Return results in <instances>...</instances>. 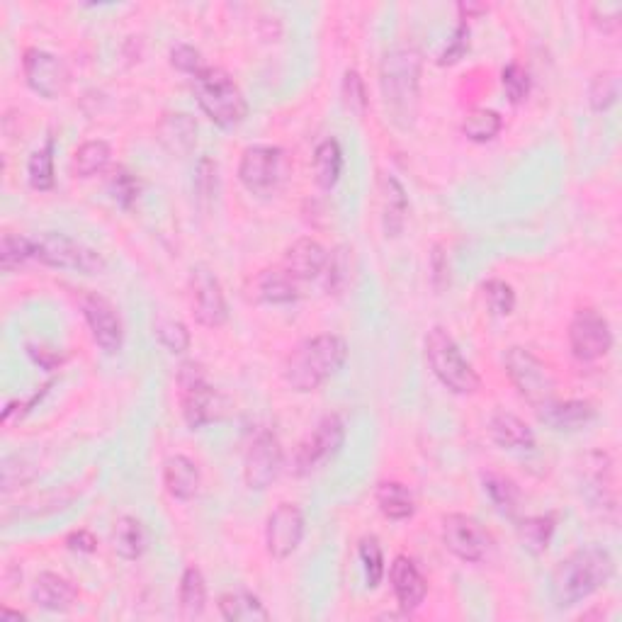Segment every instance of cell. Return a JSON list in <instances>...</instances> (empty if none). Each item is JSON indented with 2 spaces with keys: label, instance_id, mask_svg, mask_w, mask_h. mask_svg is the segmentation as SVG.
Here are the masks:
<instances>
[{
  "label": "cell",
  "instance_id": "cell-1",
  "mask_svg": "<svg viewBox=\"0 0 622 622\" xmlns=\"http://www.w3.org/2000/svg\"><path fill=\"white\" fill-rule=\"evenodd\" d=\"M615 576L613 554L603 547H581L557 564L552 574V598L557 608H574L608 586Z\"/></svg>",
  "mask_w": 622,
  "mask_h": 622
},
{
  "label": "cell",
  "instance_id": "cell-2",
  "mask_svg": "<svg viewBox=\"0 0 622 622\" xmlns=\"http://www.w3.org/2000/svg\"><path fill=\"white\" fill-rule=\"evenodd\" d=\"M348 360V343L336 333L307 338L292 350L285 363V380L294 392H314L331 380Z\"/></svg>",
  "mask_w": 622,
  "mask_h": 622
},
{
  "label": "cell",
  "instance_id": "cell-3",
  "mask_svg": "<svg viewBox=\"0 0 622 622\" xmlns=\"http://www.w3.org/2000/svg\"><path fill=\"white\" fill-rule=\"evenodd\" d=\"M421 54L414 47H397L382 59L380 83L389 115L399 127L416 122L418 88H421Z\"/></svg>",
  "mask_w": 622,
  "mask_h": 622
},
{
  "label": "cell",
  "instance_id": "cell-4",
  "mask_svg": "<svg viewBox=\"0 0 622 622\" xmlns=\"http://www.w3.org/2000/svg\"><path fill=\"white\" fill-rule=\"evenodd\" d=\"M192 90H195L197 105L217 127L231 129L241 124L248 115L246 98L241 88L236 86L234 78L224 69L207 66L205 71L192 78Z\"/></svg>",
  "mask_w": 622,
  "mask_h": 622
},
{
  "label": "cell",
  "instance_id": "cell-5",
  "mask_svg": "<svg viewBox=\"0 0 622 622\" xmlns=\"http://www.w3.org/2000/svg\"><path fill=\"white\" fill-rule=\"evenodd\" d=\"M426 358L433 375L438 377L450 392L455 394H474L482 387L477 370L467 363L462 350L457 348L455 338L448 331L435 326L426 336Z\"/></svg>",
  "mask_w": 622,
  "mask_h": 622
},
{
  "label": "cell",
  "instance_id": "cell-6",
  "mask_svg": "<svg viewBox=\"0 0 622 622\" xmlns=\"http://www.w3.org/2000/svg\"><path fill=\"white\" fill-rule=\"evenodd\" d=\"M506 372L511 377L513 387L518 394L528 401L530 406L540 409L547 401L554 399L557 392V380H554L550 365L542 363L540 358L528 348L513 346L506 353Z\"/></svg>",
  "mask_w": 622,
  "mask_h": 622
},
{
  "label": "cell",
  "instance_id": "cell-7",
  "mask_svg": "<svg viewBox=\"0 0 622 622\" xmlns=\"http://www.w3.org/2000/svg\"><path fill=\"white\" fill-rule=\"evenodd\" d=\"M178 392L183 418L190 428H202L222 416V397L207 382L205 370L197 363H183L178 370Z\"/></svg>",
  "mask_w": 622,
  "mask_h": 622
},
{
  "label": "cell",
  "instance_id": "cell-8",
  "mask_svg": "<svg viewBox=\"0 0 622 622\" xmlns=\"http://www.w3.org/2000/svg\"><path fill=\"white\" fill-rule=\"evenodd\" d=\"M32 243H35V260L49 268L76 270L83 275H98L105 270V260L98 251L66 234H39Z\"/></svg>",
  "mask_w": 622,
  "mask_h": 622
},
{
  "label": "cell",
  "instance_id": "cell-9",
  "mask_svg": "<svg viewBox=\"0 0 622 622\" xmlns=\"http://www.w3.org/2000/svg\"><path fill=\"white\" fill-rule=\"evenodd\" d=\"M343 440H346V426L341 418L336 414L321 418L314 431L299 443L297 452H294V474L304 477V474L319 469L343 448Z\"/></svg>",
  "mask_w": 622,
  "mask_h": 622
},
{
  "label": "cell",
  "instance_id": "cell-10",
  "mask_svg": "<svg viewBox=\"0 0 622 622\" xmlns=\"http://www.w3.org/2000/svg\"><path fill=\"white\" fill-rule=\"evenodd\" d=\"M569 346L581 363H596L613 348V331L598 311L581 309L569 324Z\"/></svg>",
  "mask_w": 622,
  "mask_h": 622
},
{
  "label": "cell",
  "instance_id": "cell-11",
  "mask_svg": "<svg viewBox=\"0 0 622 622\" xmlns=\"http://www.w3.org/2000/svg\"><path fill=\"white\" fill-rule=\"evenodd\" d=\"M190 294H192V314H195L197 324L207 326V329H219L229 319V307H226V297L222 290L219 277L207 268V265H197L190 275Z\"/></svg>",
  "mask_w": 622,
  "mask_h": 622
},
{
  "label": "cell",
  "instance_id": "cell-12",
  "mask_svg": "<svg viewBox=\"0 0 622 622\" xmlns=\"http://www.w3.org/2000/svg\"><path fill=\"white\" fill-rule=\"evenodd\" d=\"M282 460L285 455H282V445L275 433L258 431L253 435L246 450V462H243V479H246L248 489H268L280 474Z\"/></svg>",
  "mask_w": 622,
  "mask_h": 622
},
{
  "label": "cell",
  "instance_id": "cell-13",
  "mask_svg": "<svg viewBox=\"0 0 622 622\" xmlns=\"http://www.w3.org/2000/svg\"><path fill=\"white\" fill-rule=\"evenodd\" d=\"M282 163H285V156L277 146H248L239 163V180L243 188L258 192V195L275 190L282 178Z\"/></svg>",
  "mask_w": 622,
  "mask_h": 622
},
{
  "label": "cell",
  "instance_id": "cell-14",
  "mask_svg": "<svg viewBox=\"0 0 622 622\" xmlns=\"http://www.w3.org/2000/svg\"><path fill=\"white\" fill-rule=\"evenodd\" d=\"M443 542L462 562H482L491 550V537L465 513H450L443 518Z\"/></svg>",
  "mask_w": 622,
  "mask_h": 622
},
{
  "label": "cell",
  "instance_id": "cell-15",
  "mask_svg": "<svg viewBox=\"0 0 622 622\" xmlns=\"http://www.w3.org/2000/svg\"><path fill=\"white\" fill-rule=\"evenodd\" d=\"M22 71H25L27 86L49 100L64 95L71 78L64 61L44 49H27L22 56Z\"/></svg>",
  "mask_w": 622,
  "mask_h": 622
},
{
  "label": "cell",
  "instance_id": "cell-16",
  "mask_svg": "<svg viewBox=\"0 0 622 622\" xmlns=\"http://www.w3.org/2000/svg\"><path fill=\"white\" fill-rule=\"evenodd\" d=\"M304 537V513L294 503H280L270 513L268 525H265V545H268L270 557L287 559L297 552Z\"/></svg>",
  "mask_w": 622,
  "mask_h": 622
},
{
  "label": "cell",
  "instance_id": "cell-17",
  "mask_svg": "<svg viewBox=\"0 0 622 622\" xmlns=\"http://www.w3.org/2000/svg\"><path fill=\"white\" fill-rule=\"evenodd\" d=\"M81 309L88 321V329L93 333V341L98 343L105 353L110 355L117 353V350L122 348L124 331L120 314H117L115 307H112L105 297H100V294L88 292L81 297Z\"/></svg>",
  "mask_w": 622,
  "mask_h": 622
},
{
  "label": "cell",
  "instance_id": "cell-18",
  "mask_svg": "<svg viewBox=\"0 0 622 622\" xmlns=\"http://www.w3.org/2000/svg\"><path fill=\"white\" fill-rule=\"evenodd\" d=\"M299 294V282L285 268L260 270L246 285V297L258 304H292Z\"/></svg>",
  "mask_w": 622,
  "mask_h": 622
},
{
  "label": "cell",
  "instance_id": "cell-19",
  "mask_svg": "<svg viewBox=\"0 0 622 622\" xmlns=\"http://www.w3.org/2000/svg\"><path fill=\"white\" fill-rule=\"evenodd\" d=\"M326 260H329V253H326V248L319 241L299 239L285 251L282 268L297 282H307L324 273Z\"/></svg>",
  "mask_w": 622,
  "mask_h": 622
},
{
  "label": "cell",
  "instance_id": "cell-20",
  "mask_svg": "<svg viewBox=\"0 0 622 622\" xmlns=\"http://www.w3.org/2000/svg\"><path fill=\"white\" fill-rule=\"evenodd\" d=\"M389 579H392L394 596H397L399 605L406 610V613L421 608L423 598H426L428 584L414 564V559H409V557L394 559L392 569H389Z\"/></svg>",
  "mask_w": 622,
  "mask_h": 622
},
{
  "label": "cell",
  "instance_id": "cell-21",
  "mask_svg": "<svg viewBox=\"0 0 622 622\" xmlns=\"http://www.w3.org/2000/svg\"><path fill=\"white\" fill-rule=\"evenodd\" d=\"M537 416L554 431H576V428H584L591 421H596V409L588 401L552 399L537 409Z\"/></svg>",
  "mask_w": 622,
  "mask_h": 622
},
{
  "label": "cell",
  "instance_id": "cell-22",
  "mask_svg": "<svg viewBox=\"0 0 622 622\" xmlns=\"http://www.w3.org/2000/svg\"><path fill=\"white\" fill-rule=\"evenodd\" d=\"M489 435L496 445L506 450H533L535 433L523 418H518L511 411H494L489 418Z\"/></svg>",
  "mask_w": 622,
  "mask_h": 622
},
{
  "label": "cell",
  "instance_id": "cell-23",
  "mask_svg": "<svg viewBox=\"0 0 622 622\" xmlns=\"http://www.w3.org/2000/svg\"><path fill=\"white\" fill-rule=\"evenodd\" d=\"M78 591L76 586L71 584L69 579L64 576L54 574V571H44L35 579V586H32V601H35L39 608L52 610V613H64L69 610L73 603H76Z\"/></svg>",
  "mask_w": 622,
  "mask_h": 622
},
{
  "label": "cell",
  "instance_id": "cell-24",
  "mask_svg": "<svg viewBox=\"0 0 622 622\" xmlns=\"http://www.w3.org/2000/svg\"><path fill=\"white\" fill-rule=\"evenodd\" d=\"M163 484H166V491L173 499H195V494L200 491V469L185 455L168 457L166 465H163Z\"/></svg>",
  "mask_w": 622,
  "mask_h": 622
},
{
  "label": "cell",
  "instance_id": "cell-25",
  "mask_svg": "<svg viewBox=\"0 0 622 622\" xmlns=\"http://www.w3.org/2000/svg\"><path fill=\"white\" fill-rule=\"evenodd\" d=\"M406 212H409V200L401 183L392 175L382 178V214H384V231L387 236H399L404 229Z\"/></svg>",
  "mask_w": 622,
  "mask_h": 622
},
{
  "label": "cell",
  "instance_id": "cell-26",
  "mask_svg": "<svg viewBox=\"0 0 622 622\" xmlns=\"http://www.w3.org/2000/svg\"><path fill=\"white\" fill-rule=\"evenodd\" d=\"M375 499L389 520H409L416 513L414 494L401 482H382L377 486Z\"/></svg>",
  "mask_w": 622,
  "mask_h": 622
},
{
  "label": "cell",
  "instance_id": "cell-27",
  "mask_svg": "<svg viewBox=\"0 0 622 622\" xmlns=\"http://www.w3.org/2000/svg\"><path fill=\"white\" fill-rule=\"evenodd\" d=\"M222 618L229 622H265L270 618L268 610L258 601V596L248 591H229L219 598Z\"/></svg>",
  "mask_w": 622,
  "mask_h": 622
},
{
  "label": "cell",
  "instance_id": "cell-28",
  "mask_svg": "<svg viewBox=\"0 0 622 622\" xmlns=\"http://www.w3.org/2000/svg\"><path fill=\"white\" fill-rule=\"evenodd\" d=\"M343 171V151L336 139H324L316 146L314 154V178L319 188L331 190L338 183Z\"/></svg>",
  "mask_w": 622,
  "mask_h": 622
},
{
  "label": "cell",
  "instance_id": "cell-29",
  "mask_svg": "<svg viewBox=\"0 0 622 622\" xmlns=\"http://www.w3.org/2000/svg\"><path fill=\"white\" fill-rule=\"evenodd\" d=\"M112 547L127 562L139 559L146 550V533L141 523L132 516H122L115 523V533H112Z\"/></svg>",
  "mask_w": 622,
  "mask_h": 622
},
{
  "label": "cell",
  "instance_id": "cell-30",
  "mask_svg": "<svg viewBox=\"0 0 622 622\" xmlns=\"http://www.w3.org/2000/svg\"><path fill=\"white\" fill-rule=\"evenodd\" d=\"M207 603V586L205 576L197 567H188L183 571V579H180V610H183V618L192 620L200 618L202 610Z\"/></svg>",
  "mask_w": 622,
  "mask_h": 622
},
{
  "label": "cell",
  "instance_id": "cell-31",
  "mask_svg": "<svg viewBox=\"0 0 622 622\" xmlns=\"http://www.w3.org/2000/svg\"><path fill=\"white\" fill-rule=\"evenodd\" d=\"M110 146L103 139H93L86 141L76 149L73 154V171H76L81 178H93V175L103 173L110 163Z\"/></svg>",
  "mask_w": 622,
  "mask_h": 622
},
{
  "label": "cell",
  "instance_id": "cell-32",
  "mask_svg": "<svg viewBox=\"0 0 622 622\" xmlns=\"http://www.w3.org/2000/svg\"><path fill=\"white\" fill-rule=\"evenodd\" d=\"M197 137V124L188 115H168L161 124V141L175 154H185L192 149Z\"/></svg>",
  "mask_w": 622,
  "mask_h": 622
},
{
  "label": "cell",
  "instance_id": "cell-33",
  "mask_svg": "<svg viewBox=\"0 0 622 622\" xmlns=\"http://www.w3.org/2000/svg\"><path fill=\"white\" fill-rule=\"evenodd\" d=\"M503 120L496 110H486V107H477V110L467 112L465 122H462V134L469 141H477V144H486V141L496 139V134L501 132Z\"/></svg>",
  "mask_w": 622,
  "mask_h": 622
},
{
  "label": "cell",
  "instance_id": "cell-34",
  "mask_svg": "<svg viewBox=\"0 0 622 622\" xmlns=\"http://www.w3.org/2000/svg\"><path fill=\"white\" fill-rule=\"evenodd\" d=\"M484 489L503 516H513V513L518 511L520 491L508 477H503V474H494V472L484 474Z\"/></svg>",
  "mask_w": 622,
  "mask_h": 622
},
{
  "label": "cell",
  "instance_id": "cell-35",
  "mask_svg": "<svg viewBox=\"0 0 622 622\" xmlns=\"http://www.w3.org/2000/svg\"><path fill=\"white\" fill-rule=\"evenodd\" d=\"M554 533V518L552 516H533L525 518L523 523L518 525V537L523 542L525 550L540 554L547 550Z\"/></svg>",
  "mask_w": 622,
  "mask_h": 622
},
{
  "label": "cell",
  "instance_id": "cell-36",
  "mask_svg": "<svg viewBox=\"0 0 622 622\" xmlns=\"http://www.w3.org/2000/svg\"><path fill=\"white\" fill-rule=\"evenodd\" d=\"M30 258H35V243H32V239L20 234H10V231L3 234V239H0V268L5 273L20 268Z\"/></svg>",
  "mask_w": 622,
  "mask_h": 622
},
{
  "label": "cell",
  "instance_id": "cell-37",
  "mask_svg": "<svg viewBox=\"0 0 622 622\" xmlns=\"http://www.w3.org/2000/svg\"><path fill=\"white\" fill-rule=\"evenodd\" d=\"M27 175L30 185L35 190H52L54 188V141L49 139L42 149L35 151L27 163Z\"/></svg>",
  "mask_w": 622,
  "mask_h": 622
},
{
  "label": "cell",
  "instance_id": "cell-38",
  "mask_svg": "<svg viewBox=\"0 0 622 622\" xmlns=\"http://www.w3.org/2000/svg\"><path fill=\"white\" fill-rule=\"evenodd\" d=\"M156 338L161 346H166L171 353H185L190 348V331L183 321L171 319V316H158L154 324Z\"/></svg>",
  "mask_w": 622,
  "mask_h": 622
},
{
  "label": "cell",
  "instance_id": "cell-39",
  "mask_svg": "<svg viewBox=\"0 0 622 622\" xmlns=\"http://www.w3.org/2000/svg\"><path fill=\"white\" fill-rule=\"evenodd\" d=\"M618 93H620L618 73L605 71V73H598V76L591 81V88H588V100H591L593 110L603 112V110H608L615 100H618Z\"/></svg>",
  "mask_w": 622,
  "mask_h": 622
},
{
  "label": "cell",
  "instance_id": "cell-40",
  "mask_svg": "<svg viewBox=\"0 0 622 622\" xmlns=\"http://www.w3.org/2000/svg\"><path fill=\"white\" fill-rule=\"evenodd\" d=\"M484 299L496 316H508L516 309V292L503 280H486L482 285Z\"/></svg>",
  "mask_w": 622,
  "mask_h": 622
},
{
  "label": "cell",
  "instance_id": "cell-41",
  "mask_svg": "<svg viewBox=\"0 0 622 622\" xmlns=\"http://www.w3.org/2000/svg\"><path fill=\"white\" fill-rule=\"evenodd\" d=\"M343 105H346L348 112H353L355 117H363L367 110V90H365V81L358 71H346L343 76Z\"/></svg>",
  "mask_w": 622,
  "mask_h": 622
},
{
  "label": "cell",
  "instance_id": "cell-42",
  "mask_svg": "<svg viewBox=\"0 0 622 622\" xmlns=\"http://www.w3.org/2000/svg\"><path fill=\"white\" fill-rule=\"evenodd\" d=\"M501 83H503V90H506L508 100H511L513 105L523 103V100L528 98L530 76H528V71L518 64V61H513V64H508L506 69H503Z\"/></svg>",
  "mask_w": 622,
  "mask_h": 622
},
{
  "label": "cell",
  "instance_id": "cell-43",
  "mask_svg": "<svg viewBox=\"0 0 622 622\" xmlns=\"http://www.w3.org/2000/svg\"><path fill=\"white\" fill-rule=\"evenodd\" d=\"M360 559L365 564L367 584H370V588H377L382 584L384 576V554L375 537H367V540L360 542Z\"/></svg>",
  "mask_w": 622,
  "mask_h": 622
},
{
  "label": "cell",
  "instance_id": "cell-44",
  "mask_svg": "<svg viewBox=\"0 0 622 622\" xmlns=\"http://www.w3.org/2000/svg\"><path fill=\"white\" fill-rule=\"evenodd\" d=\"M324 270H329V273H326V290L333 292V294H341L343 290H346L350 263H348V256H346V251H343V248H338L336 253H331L329 260H326Z\"/></svg>",
  "mask_w": 622,
  "mask_h": 622
},
{
  "label": "cell",
  "instance_id": "cell-45",
  "mask_svg": "<svg viewBox=\"0 0 622 622\" xmlns=\"http://www.w3.org/2000/svg\"><path fill=\"white\" fill-rule=\"evenodd\" d=\"M171 64L178 71L190 73L192 78L207 69L205 61H202V54L197 52L195 47H190V44H175V47L171 49Z\"/></svg>",
  "mask_w": 622,
  "mask_h": 622
},
{
  "label": "cell",
  "instance_id": "cell-46",
  "mask_svg": "<svg viewBox=\"0 0 622 622\" xmlns=\"http://www.w3.org/2000/svg\"><path fill=\"white\" fill-rule=\"evenodd\" d=\"M591 20L605 35H615L620 30L622 3H596L591 8Z\"/></svg>",
  "mask_w": 622,
  "mask_h": 622
},
{
  "label": "cell",
  "instance_id": "cell-47",
  "mask_svg": "<svg viewBox=\"0 0 622 622\" xmlns=\"http://www.w3.org/2000/svg\"><path fill=\"white\" fill-rule=\"evenodd\" d=\"M110 190H112V197H115L122 207H132V202L137 200V195H139L137 180L124 171V168H117L115 175H112Z\"/></svg>",
  "mask_w": 622,
  "mask_h": 622
},
{
  "label": "cell",
  "instance_id": "cell-48",
  "mask_svg": "<svg viewBox=\"0 0 622 622\" xmlns=\"http://www.w3.org/2000/svg\"><path fill=\"white\" fill-rule=\"evenodd\" d=\"M469 49V25L467 22H460L455 30V35H452L450 44L445 47V52L440 54V66H452L457 64V61L462 59V56L467 54Z\"/></svg>",
  "mask_w": 622,
  "mask_h": 622
},
{
  "label": "cell",
  "instance_id": "cell-49",
  "mask_svg": "<svg viewBox=\"0 0 622 622\" xmlns=\"http://www.w3.org/2000/svg\"><path fill=\"white\" fill-rule=\"evenodd\" d=\"M197 190L202 197H212L217 190V163L209 158H202L197 166Z\"/></svg>",
  "mask_w": 622,
  "mask_h": 622
},
{
  "label": "cell",
  "instance_id": "cell-50",
  "mask_svg": "<svg viewBox=\"0 0 622 622\" xmlns=\"http://www.w3.org/2000/svg\"><path fill=\"white\" fill-rule=\"evenodd\" d=\"M66 545H69L71 552L90 554V552H95V547H98V540H95L88 530H76V533H71L69 537H66Z\"/></svg>",
  "mask_w": 622,
  "mask_h": 622
},
{
  "label": "cell",
  "instance_id": "cell-51",
  "mask_svg": "<svg viewBox=\"0 0 622 622\" xmlns=\"http://www.w3.org/2000/svg\"><path fill=\"white\" fill-rule=\"evenodd\" d=\"M448 280H450L448 258L443 256V251H440V246H438L433 253V285L438 287V290H443V287L448 285Z\"/></svg>",
  "mask_w": 622,
  "mask_h": 622
},
{
  "label": "cell",
  "instance_id": "cell-52",
  "mask_svg": "<svg viewBox=\"0 0 622 622\" xmlns=\"http://www.w3.org/2000/svg\"><path fill=\"white\" fill-rule=\"evenodd\" d=\"M486 5H477V3H460L457 5V13H460V20L462 22H467V20H472L474 15H482V13H486Z\"/></svg>",
  "mask_w": 622,
  "mask_h": 622
}]
</instances>
